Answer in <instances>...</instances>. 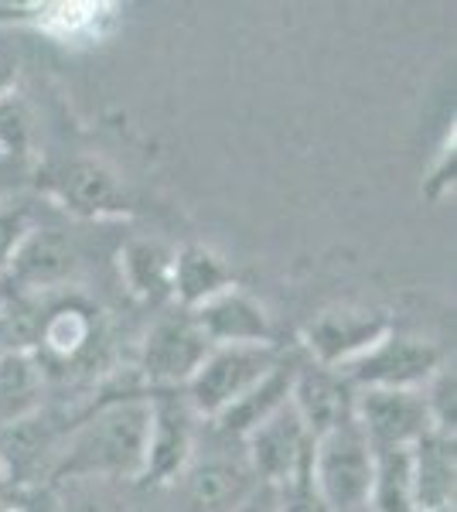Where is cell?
Segmentation results:
<instances>
[{
    "instance_id": "cell-5",
    "label": "cell",
    "mask_w": 457,
    "mask_h": 512,
    "mask_svg": "<svg viewBox=\"0 0 457 512\" xmlns=\"http://www.w3.org/2000/svg\"><path fill=\"white\" fill-rule=\"evenodd\" d=\"M246 465L256 475V482L263 485H280L294 482V478L311 475V454H314V437L307 434L301 417L294 414L290 400L280 410H273L267 420L253 427L243 437Z\"/></svg>"
},
{
    "instance_id": "cell-19",
    "label": "cell",
    "mask_w": 457,
    "mask_h": 512,
    "mask_svg": "<svg viewBox=\"0 0 457 512\" xmlns=\"http://www.w3.org/2000/svg\"><path fill=\"white\" fill-rule=\"evenodd\" d=\"M120 274L140 301H164L171 297L174 253L157 239H130L120 253Z\"/></svg>"
},
{
    "instance_id": "cell-29",
    "label": "cell",
    "mask_w": 457,
    "mask_h": 512,
    "mask_svg": "<svg viewBox=\"0 0 457 512\" xmlns=\"http://www.w3.org/2000/svg\"><path fill=\"white\" fill-rule=\"evenodd\" d=\"M232 512H280V495H277L273 485L260 482Z\"/></svg>"
},
{
    "instance_id": "cell-8",
    "label": "cell",
    "mask_w": 457,
    "mask_h": 512,
    "mask_svg": "<svg viewBox=\"0 0 457 512\" xmlns=\"http://www.w3.org/2000/svg\"><path fill=\"white\" fill-rule=\"evenodd\" d=\"M290 407L301 417L307 434L318 437L355 420V386L331 366H301L290 379Z\"/></svg>"
},
{
    "instance_id": "cell-21",
    "label": "cell",
    "mask_w": 457,
    "mask_h": 512,
    "mask_svg": "<svg viewBox=\"0 0 457 512\" xmlns=\"http://www.w3.org/2000/svg\"><path fill=\"white\" fill-rule=\"evenodd\" d=\"M41 369L35 352H0V424L41 410Z\"/></svg>"
},
{
    "instance_id": "cell-10",
    "label": "cell",
    "mask_w": 457,
    "mask_h": 512,
    "mask_svg": "<svg viewBox=\"0 0 457 512\" xmlns=\"http://www.w3.org/2000/svg\"><path fill=\"white\" fill-rule=\"evenodd\" d=\"M82 263L79 243L65 229H28L21 243L14 246L11 260H7V274L24 294L31 291H52V287L65 284L76 277Z\"/></svg>"
},
{
    "instance_id": "cell-7",
    "label": "cell",
    "mask_w": 457,
    "mask_h": 512,
    "mask_svg": "<svg viewBox=\"0 0 457 512\" xmlns=\"http://www.w3.org/2000/svg\"><path fill=\"white\" fill-rule=\"evenodd\" d=\"M212 345L195 328L188 311L168 315L147 332L140 349V373L151 386H185Z\"/></svg>"
},
{
    "instance_id": "cell-30",
    "label": "cell",
    "mask_w": 457,
    "mask_h": 512,
    "mask_svg": "<svg viewBox=\"0 0 457 512\" xmlns=\"http://www.w3.org/2000/svg\"><path fill=\"white\" fill-rule=\"evenodd\" d=\"M7 489H11V482H7L4 468H0V499H4V495H7Z\"/></svg>"
},
{
    "instance_id": "cell-23",
    "label": "cell",
    "mask_w": 457,
    "mask_h": 512,
    "mask_svg": "<svg viewBox=\"0 0 457 512\" xmlns=\"http://www.w3.org/2000/svg\"><path fill=\"white\" fill-rule=\"evenodd\" d=\"M65 492L55 495L58 512H127L123 499L113 492V482H93V478H76L62 482Z\"/></svg>"
},
{
    "instance_id": "cell-1",
    "label": "cell",
    "mask_w": 457,
    "mask_h": 512,
    "mask_svg": "<svg viewBox=\"0 0 457 512\" xmlns=\"http://www.w3.org/2000/svg\"><path fill=\"white\" fill-rule=\"evenodd\" d=\"M154 400L120 396L86 417L62 441V454L52 478L55 482H137L144 478L147 441H151Z\"/></svg>"
},
{
    "instance_id": "cell-9",
    "label": "cell",
    "mask_w": 457,
    "mask_h": 512,
    "mask_svg": "<svg viewBox=\"0 0 457 512\" xmlns=\"http://www.w3.org/2000/svg\"><path fill=\"white\" fill-rule=\"evenodd\" d=\"M58 454L62 437L41 410L0 424V468L11 485H45L58 465Z\"/></svg>"
},
{
    "instance_id": "cell-16",
    "label": "cell",
    "mask_w": 457,
    "mask_h": 512,
    "mask_svg": "<svg viewBox=\"0 0 457 512\" xmlns=\"http://www.w3.org/2000/svg\"><path fill=\"white\" fill-rule=\"evenodd\" d=\"M154 400V420H151V441H147V465L144 482H171L188 468L195 458V434L188 424V403H164Z\"/></svg>"
},
{
    "instance_id": "cell-13",
    "label": "cell",
    "mask_w": 457,
    "mask_h": 512,
    "mask_svg": "<svg viewBox=\"0 0 457 512\" xmlns=\"http://www.w3.org/2000/svg\"><path fill=\"white\" fill-rule=\"evenodd\" d=\"M181 478H185V499L195 512H232L260 485L246 458H226V454L191 458Z\"/></svg>"
},
{
    "instance_id": "cell-15",
    "label": "cell",
    "mask_w": 457,
    "mask_h": 512,
    "mask_svg": "<svg viewBox=\"0 0 457 512\" xmlns=\"http://www.w3.org/2000/svg\"><path fill=\"white\" fill-rule=\"evenodd\" d=\"M457 458L454 437L430 431L410 448V495L413 512H454Z\"/></svg>"
},
{
    "instance_id": "cell-28",
    "label": "cell",
    "mask_w": 457,
    "mask_h": 512,
    "mask_svg": "<svg viewBox=\"0 0 457 512\" xmlns=\"http://www.w3.org/2000/svg\"><path fill=\"white\" fill-rule=\"evenodd\" d=\"M28 222L18 212H0V267H7V260H11L14 246L21 243V236L28 233Z\"/></svg>"
},
{
    "instance_id": "cell-11",
    "label": "cell",
    "mask_w": 457,
    "mask_h": 512,
    "mask_svg": "<svg viewBox=\"0 0 457 512\" xmlns=\"http://www.w3.org/2000/svg\"><path fill=\"white\" fill-rule=\"evenodd\" d=\"M386 332H393V325H389V318L376 315V311L335 308L314 318L311 325H307L304 338L318 366L342 369L345 362L362 355L369 345H376Z\"/></svg>"
},
{
    "instance_id": "cell-20",
    "label": "cell",
    "mask_w": 457,
    "mask_h": 512,
    "mask_svg": "<svg viewBox=\"0 0 457 512\" xmlns=\"http://www.w3.org/2000/svg\"><path fill=\"white\" fill-rule=\"evenodd\" d=\"M290 379H294V369H287L284 362H280L270 376H263L253 390H249L246 396H239L232 407L222 410L212 424L219 427L226 437H239V441H243V437L253 431L260 420H267L273 410H280L290 400Z\"/></svg>"
},
{
    "instance_id": "cell-27",
    "label": "cell",
    "mask_w": 457,
    "mask_h": 512,
    "mask_svg": "<svg viewBox=\"0 0 457 512\" xmlns=\"http://www.w3.org/2000/svg\"><path fill=\"white\" fill-rule=\"evenodd\" d=\"M277 495H280V512H331L328 502L321 499V492L314 489L311 475L280 485Z\"/></svg>"
},
{
    "instance_id": "cell-24",
    "label": "cell",
    "mask_w": 457,
    "mask_h": 512,
    "mask_svg": "<svg viewBox=\"0 0 457 512\" xmlns=\"http://www.w3.org/2000/svg\"><path fill=\"white\" fill-rule=\"evenodd\" d=\"M423 400H427L430 410V424H434L437 434L454 437V424H457V379L451 366H440L434 376L423 386Z\"/></svg>"
},
{
    "instance_id": "cell-12",
    "label": "cell",
    "mask_w": 457,
    "mask_h": 512,
    "mask_svg": "<svg viewBox=\"0 0 457 512\" xmlns=\"http://www.w3.org/2000/svg\"><path fill=\"white\" fill-rule=\"evenodd\" d=\"M188 318L195 321L209 345H270L273 335L267 311L236 284L191 308Z\"/></svg>"
},
{
    "instance_id": "cell-26",
    "label": "cell",
    "mask_w": 457,
    "mask_h": 512,
    "mask_svg": "<svg viewBox=\"0 0 457 512\" xmlns=\"http://www.w3.org/2000/svg\"><path fill=\"white\" fill-rule=\"evenodd\" d=\"M0 512H58V499L48 485H11Z\"/></svg>"
},
{
    "instance_id": "cell-6",
    "label": "cell",
    "mask_w": 457,
    "mask_h": 512,
    "mask_svg": "<svg viewBox=\"0 0 457 512\" xmlns=\"http://www.w3.org/2000/svg\"><path fill=\"white\" fill-rule=\"evenodd\" d=\"M355 424L376 451H410L434 431L423 390H355Z\"/></svg>"
},
{
    "instance_id": "cell-18",
    "label": "cell",
    "mask_w": 457,
    "mask_h": 512,
    "mask_svg": "<svg viewBox=\"0 0 457 512\" xmlns=\"http://www.w3.org/2000/svg\"><path fill=\"white\" fill-rule=\"evenodd\" d=\"M232 287L229 267L205 246H185L174 253V280H171V297H178V304L185 311L205 304L209 297L222 294Z\"/></svg>"
},
{
    "instance_id": "cell-17",
    "label": "cell",
    "mask_w": 457,
    "mask_h": 512,
    "mask_svg": "<svg viewBox=\"0 0 457 512\" xmlns=\"http://www.w3.org/2000/svg\"><path fill=\"white\" fill-rule=\"evenodd\" d=\"M96 338V318L86 304L79 301H65L58 308L45 311V325H41V338H38V362L41 369L52 366V362H62V366H72L82 355L93 349Z\"/></svg>"
},
{
    "instance_id": "cell-4",
    "label": "cell",
    "mask_w": 457,
    "mask_h": 512,
    "mask_svg": "<svg viewBox=\"0 0 457 512\" xmlns=\"http://www.w3.org/2000/svg\"><path fill=\"white\" fill-rule=\"evenodd\" d=\"M444 366V352L417 335L386 332L376 345L345 362L342 373L355 390H423Z\"/></svg>"
},
{
    "instance_id": "cell-3",
    "label": "cell",
    "mask_w": 457,
    "mask_h": 512,
    "mask_svg": "<svg viewBox=\"0 0 457 512\" xmlns=\"http://www.w3.org/2000/svg\"><path fill=\"white\" fill-rule=\"evenodd\" d=\"M277 366L280 355L273 345H212L202 366L185 383L188 410L205 420H215Z\"/></svg>"
},
{
    "instance_id": "cell-2",
    "label": "cell",
    "mask_w": 457,
    "mask_h": 512,
    "mask_svg": "<svg viewBox=\"0 0 457 512\" xmlns=\"http://www.w3.org/2000/svg\"><path fill=\"white\" fill-rule=\"evenodd\" d=\"M311 482L331 512L369 509L376 489V448L365 441L355 420L314 441Z\"/></svg>"
},
{
    "instance_id": "cell-22",
    "label": "cell",
    "mask_w": 457,
    "mask_h": 512,
    "mask_svg": "<svg viewBox=\"0 0 457 512\" xmlns=\"http://www.w3.org/2000/svg\"><path fill=\"white\" fill-rule=\"evenodd\" d=\"M45 308L31 294H18L0 304V352H35Z\"/></svg>"
},
{
    "instance_id": "cell-25",
    "label": "cell",
    "mask_w": 457,
    "mask_h": 512,
    "mask_svg": "<svg viewBox=\"0 0 457 512\" xmlns=\"http://www.w3.org/2000/svg\"><path fill=\"white\" fill-rule=\"evenodd\" d=\"M96 21H99L96 4H55L45 7V18H41V24L58 38H76L82 31L93 28Z\"/></svg>"
},
{
    "instance_id": "cell-14",
    "label": "cell",
    "mask_w": 457,
    "mask_h": 512,
    "mask_svg": "<svg viewBox=\"0 0 457 512\" xmlns=\"http://www.w3.org/2000/svg\"><path fill=\"white\" fill-rule=\"evenodd\" d=\"M58 198L65 209L86 219L120 216L127 212V188L110 164L96 158H76L58 171Z\"/></svg>"
}]
</instances>
